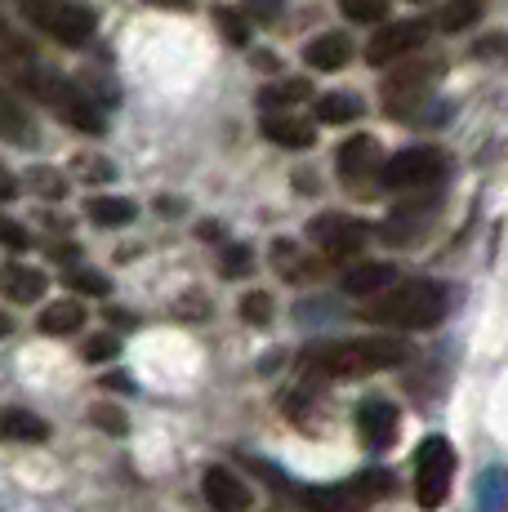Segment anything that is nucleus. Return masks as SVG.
Masks as SVG:
<instances>
[{"label": "nucleus", "instance_id": "1", "mask_svg": "<svg viewBox=\"0 0 508 512\" xmlns=\"http://www.w3.org/2000/svg\"><path fill=\"white\" fill-rule=\"evenodd\" d=\"M410 357V343L393 334H370V339H339V343H312L304 348L299 366L317 379H366V374L393 370Z\"/></svg>", "mask_w": 508, "mask_h": 512}, {"label": "nucleus", "instance_id": "2", "mask_svg": "<svg viewBox=\"0 0 508 512\" xmlns=\"http://www.w3.org/2000/svg\"><path fill=\"white\" fill-rule=\"evenodd\" d=\"M5 72H9V81H14L18 90L41 98V103L50 107L63 125H72V130H81V134H94V139L107 130V116H103V107L94 103V94L85 90V85L67 81L63 72H45V67H36L32 58L5 63Z\"/></svg>", "mask_w": 508, "mask_h": 512}, {"label": "nucleus", "instance_id": "3", "mask_svg": "<svg viewBox=\"0 0 508 512\" xmlns=\"http://www.w3.org/2000/svg\"><path fill=\"white\" fill-rule=\"evenodd\" d=\"M446 312H451V290L442 281L415 277V281H397L388 290H379L361 308V321L384 330H433L446 321Z\"/></svg>", "mask_w": 508, "mask_h": 512}, {"label": "nucleus", "instance_id": "4", "mask_svg": "<svg viewBox=\"0 0 508 512\" xmlns=\"http://www.w3.org/2000/svg\"><path fill=\"white\" fill-rule=\"evenodd\" d=\"M397 495V477L388 468H366L357 477L339 481V486H299L295 499L308 512H366L379 499Z\"/></svg>", "mask_w": 508, "mask_h": 512}, {"label": "nucleus", "instance_id": "5", "mask_svg": "<svg viewBox=\"0 0 508 512\" xmlns=\"http://www.w3.org/2000/svg\"><path fill=\"white\" fill-rule=\"evenodd\" d=\"M446 76V63L437 54H406V58H397V67L388 72V81H384V107L393 116H415V107H419V98H428L433 94V85Z\"/></svg>", "mask_w": 508, "mask_h": 512}, {"label": "nucleus", "instance_id": "6", "mask_svg": "<svg viewBox=\"0 0 508 512\" xmlns=\"http://www.w3.org/2000/svg\"><path fill=\"white\" fill-rule=\"evenodd\" d=\"M451 174V156L442 152V147H402L397 156H388L384 165H379V183L388 187V192H428V187H437Z\"/></svg>", "mask_w": 508, "mask_h": 512}, {"label": "nucleus", "instance_id": "7", "mask_svg": "<svg viewBox=\"0 0 508 512\" xmlns=\"http://www.w3.org/2000/svg\"><path fill=\"white\" fill-rule=\"evenodd\" d=\"M23 18L45 32L50 41L67 45V49H81L94 36V9L76 5V0H23Z\"/></svg>", "mask_w": 508, "mask_h": 512}, {"label": "nucleus", "instance_id": "8", "mask_svg": "<svg viewBox=\"0 0 508 512\" xmlns=\"http://www.w3.org/2000/svg\"><path fill=\"white\" fill-rule=\"evenodd\" d=\"M451 481H455V446L433 432L415 450V504L424 512H437L451 499Z\"/></svg>", "mask_w": 508, "mask_h": 512}, {"label": "nucleus", "instance_id": "9", "mask_svg": "<svg viewBox=\"0 0 508 512\" xmlns=\"http://www.w3.org/2000/svg\"><path fill=\"white\" fill-rule=\"evenodd\" d=\"M428 36H433V27L419 23V18H384L366 41V63L370 67H393L397 58L424 49Z\"/></svg>", "mask_w": 508, "mask_h": 512}, {"label": "nucleus", "instance_id": "10", "mask_svg": "<svg viewBox=\"0 0 508 512\" xmlns=\"http://www.w3.org/2000/svg\"><path fill=\"white\" fill-rule=\"evenodd\" d=\"M308 236L330 263H344V259H357L361 254V245L370 241V228L361 219H353V214L330 210V214H317V219L308 223Z\"/></svg>", "mask_w": 508, "mask_h": 512}, {"label": "nucleus", "instance_id": "11", "mask_svg": "<svg viewBox=\"0 0 508 512\" xmlns=\"http://www.w3.org/2000/svg\"><path fill=\"white\" fill-rule=\"evenodd\" d=\"M339 179L348 187H361L370 179H379V165H384V147L379 139H370V134H353V139L339 143Z\"/></svg>", "mask_w": 508, "mask_h": 512}, {"label": "nucleus", "instance_id": "12", "mask_svg": "<svg viewBox=\"0 0 508 512\" xmlns=\"http://www.w3.org/2000/svg\"><path fill=\"white\" fill-rule=\"evenodd\" d=\"M397 428H402V415H397L393 401L384 397H366L357 406V432L370 450H388L397 441Z\"/></svg>", "mask_w": 508, "mask_h": 512}, {"label": "nucleus", "instance_id": "13", "mask_svg": "<svg viewBox=\"0 0 508 512\" xmlns=\"http://www.w3.org/2000/svg\"><path fill=\"white\" fill-rule=\"evenodd\" d=\"M201 495H205V504H210L214 512H250V504H254L250 486L237 477V472L223 468V464L205 468V477H201Z\"/></svg>", "mask_w": 508, "mask_h": 512}, {"label": "nucleus", "instance_id": "14", "mask_svg": "<svg viewBox=\"0 0 508 512\" xmlns=\"http://www.w3.org/2000/svg\"><path fill=\"white\" fill-rule=\"evenodd\" d=\"M259 134L277 147H290V152H308V147L317 143V125L295 112H263Z\"/></svg>", "mask_w": 508, "mask_h": 512}, {"label": "nucleus", "instance_id": "15", "mask_svg": "<svg viewBox=\"0 0 508 512\" xmlns=\"http://www.w3.org/2000/svg\"><path fill=\"white\" fill-rule=\"evenodd\" d=\"M348 58H353V41L344 32H321L304 45V63L312 72H344Z\"/></svg>", "mask_w": 508, "mask_h": 512}, {"label": "nucleus", "instance_id": "16", "mask_svg": "<svg viewBox=\"0 0 508 512\" xmlns=\"http://www.w3.org/2000/svg\"><path fill=\"white\" fill-rule=\"evenodd\" d=\"M45 272L41 268H27V263H5L0 268V294L9 303H41L45 299Z\"/></svg>", "mask_w": 508, "mask_h": 512}, {"label": "nucleus", "instance_id": "17", "mask_svg": "<svg viewBox=\"0 0 508 512\" xmlns=\"http://www.w3.org/2000/svg\"><path fill=\"white\" fill-rule=\"evenodd\" d=\"M393 263H357V268L344 272V294H353V299H375L379 290H388L393 285Z\"/></svg>", "mask_w": 508, "mask_h": 512}, {"label": "nucleus", "instance_id": "18", "mask_svg": "<svg viewBox=\"0 0 508 512\" xmlns=\"http://www.w3.org/2000/svg\"><path fill=\"white\" fill-rule=\"evenodd\" d=\"M85 326V303L81 299H58L36 317V330L50 334V339H63V334H76Z\"/></svg>", "mask_w": 508, "mask_h": 512}, {"label": "nucleus", "instance_id": "19", "mask_svg": "<svg viewBox=\"0 0 508 512\" xmlns=\"http://www.w3.org/2000/svg\"><path fill=\"white\" fill-rule=\"evenodd\" d=\"M361 112H366V103H361L357 94H348V90L321 94L317 103H312V121L317 125H353Z\"/></svg>", "mask_w": 508, "mask_h": 512}, {"label": "nucleus", "instance_id": "20", "mask_svg": "<svg viewBox=\"0 0 508 512\" xmlns=\"http://www.w3.org/2000/svg\"><path fill=\"white\" fill-rule=\"evenodd\" d=\"M0 437H9V441H45L50 437V423H45L36 410H18V406H9V410H0Z\"/></svg>", "mask_w": 508, "mask_h": 512}, {"label": "nucleus", "instance_id": "21", "mask_svg": "<svg viewBox=\"0 0 508 512\" xmlns=\"http://www.w3.org/2000/svg\"><path fill=\"white\" fill-rule=\"evenodd\" d=\"M85 214H90V223H99V228H125V223H134L139 205L125 201V196H90Z\"/></svg>", "mask_w": 508, "mask_h": 512}, {"label": "nucleus", "instance_id": "22", "mask_svg": "<svg viewBox=\"0 0 508 512\" xmlns=\"http://www.w3.org/2000/svg\"><path fill=\"white\" fill-rule=\"evenodd\" d=\"M0 139H9V143H36L32 116L23 112V103H18L9 90H0Z\"/></svg>", "mask_w": 508, "mask_h": 512}, {"label": "nucleus", "instance_id": "23", "mask_svg": "<svg viewBox=\"0 0 508 512\" xmlns=\"http://www.w3.org/2000/svg\"><path fill=\"white\" fill-rule=\"evenodd\" d=\"M482 0H446L442 9H437L433 14V32H464L468 23H477V18H482Z\"/></svg>", "mask_w": 508, "mask_h": 512}, {"label": "nucleus", "instance_id": "24", "mask_svg": "<svg viewBox=\"0 0 508 512\" xmlns=\"http://www.w3.org/2000/svg\"><path fill=\"white\" fill-rule=\"evenodd\" d=\"M308 90L312 85L308 81H277V85H263L259 90V112H277V107H299L308 98Z\"/></svg>", "mask_w": 508, "mask_h": 512}, {"label": "nucleus", "instance_id": "25", "mask_svg": "<svg viewBox=\"0 0 508 512\" xmlns=\"http://www.w3.org/2000/svg\"><path fill=\"white\" fill-rule=\"evenodd\" d=\"M508 495H504V468L491 464L477 481V512H504Z\"/></svg>", "mask_w": 508, "mask_h": 512}, {"label": "nucleus", "instance_id": "26", "mask_svg": "<svg viewBox=\"0 0 508 512\" xmlns=\"http://www.w3.org/2000/svg\"><path fill=\"white\" fill-rule=\"evenodd\" d=\"M63 281H67V290L90 294V299H107V294H112V281H107L103 272H94V268H72Z\"/></svg>", "mask_w": 508, "mask_h": 512}, {"label": "nucleus", "instance_id": "27", "mask_svg": "<svg viewBox=\"0 0 508 512\" xmlns=\"http://www.w3.org/2000/svg\"><path fill=\"white\" fill-rule=\"evenodd\" d=\"M339 9H344L348 23H384L388 18V0H339Z\"/></svg>", "mask_w": 508, "mask_h": 512}, {"label": "nucleus", "instance_id": "28", "mask_svg": "<svg viewBox=\"0 0 508 512\" xmlns=\"http://www.w3.org/2000/svg\"><path fill=\"white\" fill-rule=\"evenodd\" d=\"M214 23H219V32L228 36L232 45H250V18H246V14H237V9H228V5H219V9H214Z\"/></svg>", "mask_w": 508, "mask_h": 512}, {"label": "nucleus", "instance_id": "29", "mask_svg": "<svg viewBox=\"0 0 508 512\" xmlns=\"http://www.w3.org/2000/svg\"><path fill=\"white\" fill-rule=\"evenodd\" d=\"M219 272L223 277H250L254 272V250L250 245H228V250L219 254Z\"/></svg>", "mask_w": 508, "mask_h": 512}, {"label": "nucleus", "instance_id": "30", "mask_svg": "<svg viewBox=\"0 0 508 512\" xmlns=\"http://www.w3.org/2000/svg\"><path fill=\"white\" fill-rule=\"evenodd\" d=\"M90 419L99 423L107 437H125V428H130L125 410H121V406H107V401H99V406H90Z\"/></svg>", "mask_w": 508, "mask_h": 512}, {"label": "nucleus", "instance_id": "31", "mask_svg": "<svg viewBox=\"0 0 508 512\" xmlns=\"http://www.w3.org/2000/svg\"><path fill=\"white\" fill-rule=\"evenodd\" d=\"M116 352H121V339H116V334H90V339H85V348H81V357L90 361V366H99V361L116 357Z\"/></svg>", "mask_w": 508, "mask_h": 512}, {"label": "nucleus", "instance_id": "32", "mask_svg": "<svg viewBox=\"0 0 508 512\" xmlns=\"http://www.w3.org/2000/svg\"><path fill=\"white\" fill-rule=\"evenodd\" d=\"M241 317H246L250 326H268L272 321V299L263 290H250L246 299H241Z\"/></svg>", "mask_w": 508, "mask_h": 512}, {"label": "nucleus", "instance_id": "33", "mask_svg": "<svg viewBox=\"0 0 508 512\" xmlns=\"http://www.w3.org/2000/svg\"><path fill=\"white\" fill-rule=\"evenodd\" d=\"M27 183H32L41 196H50V201H58V196L67 192V179L63 174H54V170H32L27 174Z\"/></svg>", "mask_w": 508, "mask_h": 512}, {"label": "nucleus", "instance_id": "34", "mask_svg": "<svg viewBox=\"0 0 508 512\" xmlns=\"http://www.w3.org/2000/svg\"><path fill=\"white\" fill-rule=\"evenodd\" d=\"M286 0H246V18L250 23H277Z\"/></svg>", "mask_w": 508, "mask_h": 512}, {"label": "nucleus", "instance_id": "35", "mask_svg": "<svg viewBox=\"0 0 508 512\" xmlns=\"http://www.w3.org/2000/svg\"><path fill=\"white\" fill-rule=\"evenodd\" d=\"M0 49H9V54H14V58H9V63H18V58H32V45H27V41H18V36H14V27H9L5 18H0Z\"/></svg>", "mask_w": 508, "mask_h": 512}, {"label": "nucleus", "instance_id": "36", "mask_svg": "<svg viewBox=\"0 0 508 512\" xmlns=\"http://www.w3.org/2000/svg\"><path fill=\"white\" fill-rule=\"evenodd\" d=\"M0 241H5L9 250H27V245H32V236H27V228H18L14 219H5V214H0Z\"/></svg>", "mask_w": 508, "mask_h": 512}, {"label": "nucleus", "instance_id": "37", "mask_svg": "<svg viewBox=\"0 0 508 512\" xmlns=\"http://www.w3.org/2000/svg\"><path fill=\"white\" fill-rule=\"evenodd\" d=\"M143 5H156V9H179V14H188V9H197V0H143Z\"/></svg>", "mask_w": 508, "mask_h": 512}, {"label": "nucleus", "instance_id": "38", "mask_svg": "<svg viewBox=\"0 0 508 512\" xmlns=\"http://www.w3.org/2000/svg\"><path fill=\"white\" fill-rule=\"evenodd\" d=\"M14 192H18V183H14V174L0 165V201H14Z\"/></svg>", "mask_w": 508, "mask_h": 512}, {"label": "nucleus", "instance_id": "39", "mask_svg": "<svg viewBox=\"0 0 508 512\" xmlns=\"http://www.w3.org/2000/svg\"><path fill=\"white\" fill-rule=\"evenodd\" d=\"M76 170H81L85 174V179H112V165H76Z\"/></svg>", "mask_w": 508, "mask_h": 512}, {"label": "nucleus", "instance_id": "40", "mask_svg": "<svg viewBox=\"0 0 508 512\" xmlns=\"http://www.w3.org/2000/svg\"><path fill=\"white\" fill-rule=\"evenodd\" d=\"M103 388H121V392H134V379H130V374H107V379H103Z\"/></svg>", "mask_w": 508, "mask_h": 512}, {"label": "nucleus", "instance_id": "41", "mask_svg": "<svg viewBox=\"0 0 508 512\" xmlns=\"http://www.w3.org/2000/svg\"><path fill=\"white\" fill-rule=\"evenodd\" d=\"M5 334H14V317H9V312H0V339H5Z\"/></svg>", "mask_w": 508, "mask_h": 512}, {"label": "nucleus", "instance_id": "42", "mask_svg": "<svg viewBox=\"0 0 508 512\" xmlns=\"http://www.w3.org/2000/svg\"><path fill=\"white\" fill-rule=\"evenodd\" d=\"M410 5H424V0H410Z\"/></svg>", "mask_w": 508, "mask_h": 512}]
</instances>
